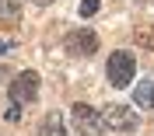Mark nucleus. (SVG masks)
Instances as JSON below:
<instances>
[{
  "label": "nucleus",
  "mask_w": 154,
  "mask_h": 136,
  "mask_svg": "<svg viewBox=\"0 0 154 136\" xmlns=\"http://www.w3.org/2000/svg\"><path fill=\"white\" fill-rule=\"evenodd\" d=\"M70 126H74L81 136H102L105 122H102V112H98V108L84 105V101H77V105L70 108Z\"/></svg>",
  "instance_id": "obj_1"
},
{
  "label": "nucleus",
  "mask_w": 154,
  "mask_h": 136,
  "mask_svg": "<svg viewBox=\"0 0 154 136\" xmlns=\"http://www.w3.org/2000/svg\"><path fill=\"white\" fill-rule=\"evenodd\" d=\"M133 70H137L133 52L116 49L112 56H109V80H112V87H130L133 84Z\"/></svg>",
  "instance_id": "obj_2"
},
{
  "label": "nucleus",
  "mask_w": 154,
  "mask_h": 136,
  "mask_svg": "<svg viewBox=\"0 0 154 136\" xmlns=\"http://www.w3.org/2000/svg\"><path fill=\"white\" fill-rule=\"evenodd\" d=\"M102 122H105L109 129L130 133V129H137L140 115L133 112V105H119V101H112V105H105V108H102Z\"/></svg>",
  "instance_id": "obj_3"
},
{
  "label": "nucleus",
  "mask_w": 154,
  "mask_h": 136,
  "mask_svg": "<svg viewBox=\"0 0 154 136\" xmlns=\"http://www.w3.org/2000/svg\"><path fill=\"white\" fill-rule=\"evenodd\" d=\"M38 98V73L35 70H21L18 77H11V101L28 105Z\"/></svg>",
  "instance_id": "obj_4"
},
{
  "label": "nucleus",
  "mask_w": 154,
  "mask_h": 136,
  "mask_svg": "<svg viewBox=\"0 0 154 136\" xmlns=\"http://www.w3.org/2000/svg\"><path fill=\"white\" fill-rule=\"evenodd\" d=\"M67 49L77 52V56H91V52L98 49V35H95V31H88V28H81V31H74V35L67 39Z\"/></svg>",
  "instance_id": "obj_5"
},
{
  "label": "nucleus",
  "mask_w": 154,
  "mask_h": 136,
  "mask_svg": "<svg viewBox=\"0 0 154 136\" xmlns=\"http://www.w3.org/2000/svg\"><path fill=\"white\" fill-rule=\"evenodd\" d=\"M133 101H137L140 108H154V77H144V80L133 87Z\"/></svg>",
  "instance_id": "obj_6"
},
{
  "label": "nucleus",
  "mask_w": 154,
  "mask_h": 136,
  "mask_svg": "<svg viewBox=\"0 0 154 136\" xmlns=\"http://www.w3.org/2000/svg\"><path fill=\"white\" fill-rule=\"evenodd\" d=\"M18 18H21V0H0V21L14 25Z\"/></svg>",
  "instance_id": "obj_7"
},
{
  "label": "nucleus",
  "mask_w": 154,
  "mask_h": 136,
  "mask_svg": "<svg viewBox=\"0 0 154 136\" xmlns=\"http://www.w3.org/2000/svg\"><path fill=\"white\" fill-rule=\"evenodd\" d=\"M38 136H63V119H60V112H49V119L42 122Z\"/></svg>",
  "instance_id": "obj_8"
},
{
  "label": "nucleus",
  "mask_w": 154,
  "mask_h": 136,
  "mask_svg": "<svg viewBox=\"0 0 154 136\" xmlns=\"http://www.w3.org/2000/svg\"><path fill=\"white\" fill-rule=\"evenodd\" d=\"M137 42L147 49H154V28H144V31H137Z\"/></svg>",
  "instance_id": "obj_9"
},
{
  "label": "nucleus",
  "mask_w": 154,
  "mask_h": 136,
  "mask_svg": "<svg viewBox=\"0 0 154 136\" xmlns=\"http://www.w3.org/2000/svg\"><path fill=\"white\" fill-rule=\"evenodd\" d=\"M21 108H25V105L11 101V108H7V115H4V119H7V122H18V119H21Z\"/></svg>",
  "instance_id": "obj_10"
},
{
  "label": "nucleus",
  "mask_w": 154,
  "mask_h": 136,
  "mask_svg": "<svg viewBox=\"0 0 154 136\" xmlns=\"http://www.w3.org/2000/svg\"><path fill=\"white\" fill-rule=\"evenodd\" d=\"M98 4H102V0H84V4H81V14H84V18H91V14L98 10Z\"/></svg>",
  "instance_id": "obj_11"
},
{
  "label": "nucleus",
  "mask_w": 154,
  "mask_h": 136,
  "mask_svg": "<svg viewBox=\"0 0 154 136\" xmlns=\"http://www.w3.org/2000/svg\"><path fill=\"white\" fill-rule=\"evenodd\" d=\"M7 49H11V42H0V56H4V52H7Z\"/></svg>",
  "instance_id": "obj_12"
},
{
  "label": "nucleus",
  "mask_w": 154,
  "mask_h": 136,
  "mask_svg": "<svg viewBox=\"0 0 154 136\" xmlns=\"http://www.w3.org/2000/svg\"><path fill=\"white\" fill-rule=\"evenodd\" d=\"M32 4H53V0H32Z\"/></svg>",
  "instance_id": "obj_13"
},
{
  "label": "nucleus",
  "mask_w": 154,
  "mask_h": 136,
  "mask_svg": "<svg viewBox=\"0 0 154 136\" xmlns=\"http://www.w3.org/2000/svg\"><path fill=\"white\" fill-rule=\"evenodd\" d=\"M137 4H154V0H137Z\"/></svg>",
  "instance_id": "obj_14"
}]
</instances>
